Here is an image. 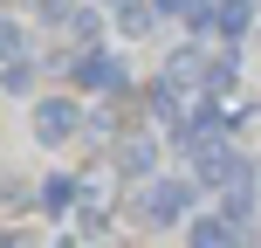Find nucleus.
<instances>
[{"label":"nucleus","instance_id":"39448f33","mask_svg":"<svg viewBox=\"0 0 261 248\" xmlns=\"http://www.w3.org/2000/svg\"><path fill=\"white\" fill-rule=\"evenodd\" d=\"M76 200H83L76 172H48V186H41V207H48V214H62V207H76Z\"/></svg>","mask_w":261,"mask_h":248},{"label":"nucleus","instance_id":"f03ea898","mask_svg":"<svg viewBox=\"0 0 261 248\" xmlns=\"http://www.w3.org/2000/svg\"><path fill=\"white\" fill-rule=\"evenodd\" d=\"M76 90H124L117 55H76Z\"/></svg>","mask_w":261,"mask_h":248},{"label":"nucleus","instance_id":"20e7f679","mask_svg":"<svg viewBox=\"0 0 261 248\" xmlns=\"http://www.w3.org/2000/svg\"><path fill=\"white\" fill-rule=\"evenodd\" d=\"M151 159H158V145L144 138V131H130V138L117 145V166H124V179H144V172H151Z\"/></svg>","mask_w":261,"mask_h":248},{"label":"nucleus","instance_id":"423d86ee","mask_svg":"<svg viewBox=\"0 0 261 248\" xmlns=\"http://www.w3.org/2000/svg\"><path fill=\"white\" fill-rule=\"evenodd\" d=\"M14 55H21V28L0 14V62H14Z\"/></svg>","mask_w":261,"mask_h":248},{"label":"nucleus","instance_id":"f257e3e1","mask_svg":"<svg viewBox=\"0 0 261 248\" xmlns=\"http://www.w3.org/2000/svg\"><path fill=\"white\" fill-rule=\"evenodd\" d=\"M76 124H83V104H76V97H41V104H35V138L41 145H69Z\"/></svg>","mask_w":261,"mask_h":248},{"label":"nucleus","instance_id":"0eeeda50","mask_svg":"<svg viewBox=\"0 0 261 248\" xmlns=\"http://www.w3.org/2000/svg\"><path fill=\"white\" fill-rule=\"evenodd\" d=\"M103 248H117V241H103Z\"/></svg>","mask_w":261,"mask_h":248},{"label":"nucleus","instance_id":"7ed1b4c3","mask_svg":"<svg viewBox=\"0 0 261 248\" xmlns=\"http://www.w3.org/2000/svg\"><path fill=\"white\" fill-rule=\"evenodd\" d=\"M186 193H193V186H186V179H165V186H151V193L138 200V214H144V221H179Z\"/></svg>","mask_w":261,"mask_h":248}]
</instances>
